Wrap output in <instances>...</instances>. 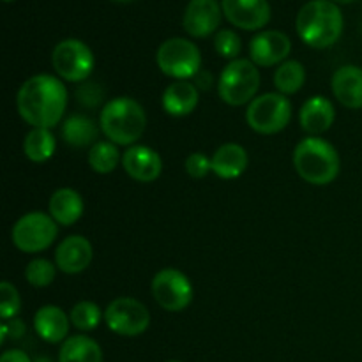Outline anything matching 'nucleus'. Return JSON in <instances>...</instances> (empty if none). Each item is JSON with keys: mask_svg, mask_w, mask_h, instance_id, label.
<instances>
[{"mask_svg": "<svg viewBox=\"0 0 362 362\" xmlns=\"http://www.w3.org/2000/svg\"><path fill=\"white\" fill-rule=\"evenodd\" d=\"M25 334V324L20 320V318H13V320H7L6 324H2V338H0V343L6 341L7 336L18 339Z\"/></svg>", "mask_w": 362, "mask_h": 362, "instance_id": "nucleus-34", "label": "nucleus"}, {"mask_svg": "<svg viewBox=\"0 0 362 362\" xmlns=\"http://www.w3.org/2000/svg\"><path fill=\"white\" fill-rule=\"evenodd\" d=\"M306 83V69L299 60H285L274 73V87L279 94H297Z\"/></svg>", "mask_w": 362, "mask_h": 362, "instance_id": "nucleus-27", "label": "nucleus"}, {"mask_svg": "<svg viewBox=\"0 0 362 362\" xmlns=\"http://www.w3.org/2000/svg\"><path fill=\"white\" fill-rule=\"evenodd\" d=\"M67 101V88L59 76L34 74L18 90L16 108L28 126L52 129L62 120Z\"/></svg>", "mask_w": 362, "mask_h": 362, "instance_id": "nucleus-1", "label": "nucleus"}, {"mask_svg": "<svg viewBox=\"0 0 362 362\" xmlns=\"http://www.w3.org/2000/svg\"><path fill=\"white\" fill-rule=\"evenodd\" d=\"M166 362H180V361H166Z\"/></svg>", "mask_w": 362, "mask_h": 362, "instance_id": "nucleus-40", "label": "nucleus"}, {"mask_svg": "<svg viewBox=\"0 0 362 362\" xmlns=\"http://www.w3.org/2000/svg\"><path fill=\"white\" fill-rule=\"evenodd\" d=\"M6 2H11V0H6Z\"/></svg>", "mask_w": 362, "mask_h": 362, "instance_id": "nucleus-41", "label": "nucleus"}, {"mask_svg": "<svg viewBox=\"0 0 362 362\" xmlns=\"http://www.w3.org/2000/svg\"><path fill=\"white\" fill-rule=\"evenodd\" d=\"M293 168L303 180L313 186H327L338 179L341 159L332 144L322 136H308L293 148Z\"/></svg>", "mask_w": 362, "mask_h": 362, "instance_id": "nucleus-3", "label": "nucleus"}, {"mask_svg": "<svg viewBox=\"0 0 362 362\" xmlns=\"http://www.w3.org/2000/svg\"><path fill=\"white\" fill-rule=\"evenodd\" d=\"M94 53L80 39H64L53 48L52 66L64 81L83 83L94 71Z\"/></svg>", "mask_w": 362, "mask_h": 362, "instance_id": "nucleus-9", "label": "nucleus"}, {"mask_svg": "<svg viewBox=\"0 0 362 362\" xmlns=\"http://www.w3.org/2000/svg\"><path fill=\"white\" fill-rule=\"evenodd\" d=\"M69 318L71 325H74L78 331L88 332L98 329V325L101 324V318H105V313L92 300H81V303L74 304L69 313Z\"/></svg>", "mask_w": 362, "mask_h": 362, "instance_id": "nucleus-28", "label": "nucleus"}, {"mask_svg": "<svg viewBox=\"0 0 362 362\" xmlns=\"http://www.w3.org/2000/svg\"><path fill=\"white\" fill-rule=\"evenodd\" d=\"M250 59L230 60L218 80V94L230 106L250 105L260 88V71Z\"/></svg>", "mask_w": 362, "mask_h": 362, "instance_id": "nucleus-5", "label": "nucleus"}, {"mask_svg": "<svg viewBox=\"0 0 362 362\" xmlns=\"http://www.w3.org/2000/svg\"><path fill=\"white\" fill-rule=\"evenodd\" d=\"M94 250L87 237L69 235L55 250V265L64 274H80L90 265Z\"/></svg>", "mask_w": 362, "mask_h": 362, "instance_id": "nucleus-16", "label": "nucleus"}, {"mask_svg": "<svg viewBox=\"0 0 362 362\" xmlns=\"http://www.w3.org/2000/svg\"><path fill=\"white\" fill-rule=\"evenodd\" d=\"M113 2H131V0H113Z\"/></svg>", "mask_w": 362, "mask_h": 362, "instance_id": "nucleus-39", "label": "nucleus"}, {"mask_svg": "<svg viewBox=\"0 0 362 362\" xmlns=\"http://www.w3.org/2000/svg\"><path fill=\"white\" fill-rule=\"evenodd\" d=\"M122 168L133 180L151 184L163 172V159L154 148L147 145H131L122 154Z\"/></svg>", "mask_w": 362, "mask_h": 362, "instance_id": "nucleus-15", "label": "nucleus"}, {"mask_svg": "<svg viewBox=\"0 0 362 362\" xmlns=\"http://www.w3.org/2000/svg\"><path fill=\"white\" fill-rule=\"evenodd\" d=\"M57 140L52 129L46 127H32L23 140V154L32 163H46L55 154Z\"/></svg>", "mask_w": 362, "mask_h": 362, "instance_id": "nucleus-25", "label": "nucleus"}, {"mask_svg": "<svg viewBox=\"0 0 362 362\" xmlns=\"http://www.w3.org/2000/svg\"><path fill=\"white\" fill-rule=\"evenodd\" d=\"M76 98L80 105L87 106V108H95L103 101V88L95 81L87 80L83 83H80V87L76 90Z\"/></svg>", "mask_w": 362, "mask_h": 362, "instance_id": "nucleus-33", "label": "nucleus"}, {"mask_svg": "<svg viewBox=\"0 0 362 362\" xmlns=\"http://www.w3.org/2000/svg\"><path fill=\"white\" fill-rule=\"evenodd\" d=\"M247 165V152L239 144H225L212 154V173L223 180L239 179L246 172Z\"/></svg>", "mask_w": 362, "mask_h": 362, "instance_id": "nucleus-21", "label": "nucleus"}, {"mask_svg": "<svg viewBox=\"0 0 362 362\" xmlns=\"http://www.w3.org/2000/svg\"><path fill=\"white\" fill-rule=\"evenodd\" d=\"M59 362H103V350L88 336H71L60 346Z\"/></svg>", "mask_w": 362, "mask_h": 362, "instance_id": "nucleus-24", "label": "nucleus"}, {"mask_svg": "<svg viewBox=\"0 0 362 362\" xmlns=\"http://www.w3.org/2000/svg\"><path fill=\"white\" fill-rule=\"evenodd\" d=\"M290 52L292 41L281 30H262L250 41V60L255 66H279L285 62Z\"/></svg>", "mask_w": 362, "mask_h": 362, "instance_id": "nucleus-12", "label": "nucleus"}, {"mask_svg": "<svg viewBox=\"0 0 362 362\" xmlns=\"http://www.w3.org/2000/svg\"><path fill=\"white\" fill-rule=\"evenodd\" d=\"M119 145L112 144L108 140H99L98 144L88 148L87 161L92 172L99 175H108L117 168L119 163H122V154L119 152Z\"/></svg>", "mask_w": 362, "mask_h": 362, "instance_id": "nucleus-26", "label": "nucleus"}, {"mask_svg": "<svg viewBox=\"0 0 362 362\" xmlns=\"http://www.w3.org/2000/svg\"><path fill=\"white\" fill-rule=\"evenodd\" d=\"M221 18L223 9L218 0H189L182 16L184 30L191 37H209L219 28Z\"/></svg>", "mask_w": 362, "mask_h": 362, "instance_id": "nucleus-13", "label": "nucleus"}, {"mask_svg": "<svg viewBox=\"0 0 362 362\" xmlns=\"http://www.w3.org/2000/svg\"><path fill=\"white\" fill-rule=\"evenodd\" d=\"M290 120H292V103L279 92L257 95L247 105L246 122L258 134L281 133Z\"/></svg>", "mask_w": 362, "mask_h": 362, "instance_id": "nucleus-6", "label": "nucleus"}, {"mask_svg": "<svg viewBox=\"0 0 362 362\" xmlns=\"http://www.w3.org/2000/svg\"><path fill=\"white\" fill-rule=\"evenodd\" d=\"M156 62L163 74L175 81L191 80L202 71V52L189 39L170 37L158 48Z\"/></svg>", "mask_w": 362, "mask_h": 362, "instance_id": "nucleus-7", "label": "nucleus"}, {"mask_svg": "<svg viewBox=\"0 0 362 362\" xmlns=\"http://www.w3.org/2000/svg\"><path fill=\"white\" fill-rule=\"evenodd\" d=\"M71 318L62 308L46 304L39 308L34 315V329L39 338L46 343H64L69 338Z\"/></svg>", "mask_w": 362, "mask_h": 362, "instance_id": "nucleus-18", "label": "nucleus"}, {"mask_svg": "<svg viewBox=\"0 0 362 362\" xmlns=\"http://www.w3.org/2000/svg\"><path fill=\"white\" fill-rule=\"evenodd\" d=\"M83 198L76 189L71 187H60L52 194L48 204L49 216L55 219L57 225L71 226L83 216Z\"/></svg>", "mask_w": 362, "mask_h": 362, "instance_id": "nucleus-22", "label": "nucleus"}, {"mask_svg": "<svg viewBox=\"0 0 362 362\" xmlns=\"http://www.w3.org/2000/svg\"><path fill=\"white\" fill-rule=\"evenodd\" d=\"M57 265L46 258H34L25 267V279L35 288H46L55 281Z\"/></svg>", "mask_w": 362, "mask_h": 362, "instance_id": "nucleus-29", "label": "nucleus"}, {"mask_svg": "<svg viewBox=\"0 0 362 362\" xmlns=\"http://www.w3.org/2000/svg\"><path fill=\"white\" fill-rule=\"evenodd\" d=\"M226 20L243 30H260L271 21L267 0H221Z\"/></svg>", "mask_w": 362, "mask_h": 362, "instance_id": "nucleus-14", "label": "nucleus"}, {"mask_svg": "<svg viewBox=\"0 0 362 362\" xmlns=\"http://www.w3.org/2000/svg\"><path fill=\"white\" fill-rule=\"evenodd\" d=\"M0 362H32V361H30V357H28V354H25L23 350L13 349V350H7V352L2 354Z\"/></svg>", "mask_w": 362, "mask_h": 362, "instance_id": "nucleus-35", "label": "nucleus"}, {"mask_svg": "<svg viewBox=\"0 0 362 362\" xmlns=\"http://www.w3.org/2000/svg\"><path fill=\"white\" fill-rule=\"evenodd\" d=\"M184 168L191 179H205L212 172V158L205 152H191L184 161Z\"/></svg>", "mask_w": 362, "mask_h": 362, "instance_id": "nucleus-32", "label": "nucleus"}, {"mask_svg": "<svg viewBox=\"0 0 362 362\" xmlns=\"http://www.w3.org/2000/svg\"><path fill=\"white\" fill-rule=\"evenodd\" d=\"M21 310V297L18 288L9 281L0 283V317L4 320H13Z\"/></svg>", "mask_w": 362, "mask_h": 362, "instance_id": "nucleus-31", "label": "nucleus"}, {"mask_svg": "<svg viewBox=\"0 0 362 362\" xmlns=\"http://www.w3.org/2000/svg\"><path fill=\"white\" fill-rule=\"evenodd\" d=\"M105 322L110 331L124 338H136L151 325L147 306L133 297H117L106 306Z\"/></svg>", "mask_w": 362, "mask_h": 362, "instance_id": "nucleus-10", "label": "nucleus"}, {"mask_svg": "<svg viewBox=\"0 0 362 362\" xmlns=\"http://www.w3.org/2000/svg\"><path fill=\"white\" fill-rule=\"evenodd\" d=\"M331 2H334V4H352V2H356V0H331Z\"/></svg>", "mask_w": 362, "mask_h": 362, "instance_id": "nucleus-38", "label": "nucleus"}, {"mask_svg": "<svg viewBox=\"0 0 362 362\" xmlns=\"http://www.w3.org/2000/svg\"><path fill=\"white\" fill-rule=\"evenodd\" d=\"M200 103V90L189 80H177L165 88L161 98L163 110L172 117H187Z\"/></svg>", "mask_w": 362, "mask_h": 362, "instance_id": "nucleus-20", "label": "nucleus"}, {"mask_svg": "<svg viewBox=\"0 0 362 362\" xmlns=\"http://www.w3.org/2000/svg\"><path fill=\"white\" fill-rule=\"evenodd\" d=\"M345 20L338 4L331 0H310L297 13L296 28L304 45L324 49L336 45L343 34Z\"/></svg>", "mask_w": 362, "mask_h": 362, "instance_id": "nucleus-2", "label": "nucleus"}, {"mask_svg": "<svg viewBox=\"0 0 362 362\" xmlns=\"http://www.w3.org/2000/svg\"><path fill=\"white\" fill-rule=\"evenodd\" d=\"M59 226L55 219L45 212H28L21 216L13 226L11 239L21 253H41L55 243Z\"/></svg>", "mask_w": 362, "mask_h": 362, "instance_id": "nucleus-8", "label": "nucleus"}, {"mask_svg": "<svg viewBox=\"0 0 362 362\" xmlns=\"http://www.w3.org/2000/svg\"><path fill=\"white\" fill-rule=\"evenodd\" d=\"M214 48L219 57L228 60L239 59L240 49H243V41H240L239 34L230 28H221L216 32L214 35Z\"/></svg>", "mask_w": 362, "mask_h": 362, "instance_id": "nucleus-30", "label": "nucleus"}, {"mask_svg": "<svg viewBox=\"0 0 362 362\" xmlns=\"http://www.w3.org/2000/svg\"><path fill=\"white\" fill-rule=\"evenodd\" d=\"M336 120V108L331 99L324 95H313L303 105L299 112L300 127L310 136H322L331 129Z\"/></svg>", "mask_w": 362, "mask_h": 362, "instance_id": "nucleus-17", "label": "nucleus"}, {"mask_svg": "<svg viewBox=\"0 0 362 362\" xmlns=\"http://www.w3.org/2000/svg\"><path fill=\"white\" fill-rule=\"evenodd\" d=\"M34 362H55V361L49 359V357H39V359H35Z\"/></svg>", "mask_w": 362, "mask_h": 362, "instance_id": "nucleus-37", "label": "nucleus"}, {"mask_svg": "<svg viewBox=\"0 0 362 362\" xmlns=\"http://www.w3.org/2000/svg\"><path fill=\"white\" fill-rule=\"evenodd\" d=\"M151 292L156 303L170 313H180L193 303V285L179 269L166 267L156 272Z\"/></svg>", "mask_w": 362, "mask_h": 362, "instance_id": "nucleus-11", "label": "nucleus"}, {"mask_svg": "<svg viewBox=\"0 0 362 362\" xmlns=\"http://www.w3.org/2000/svg\"><path fill=\"white\" fill-rule=\"evenodd\" d=\"M331 88L345 108L362 110V67L343 66L332 74Z\"/></svg>", "mask_w": 362, "mask_h": 362, "instance_id": "nucleus-19", "label": "nucleus"}, {"mask_svg": "<svg viewBox=\"0 0 362 362\" xmlns=\"http://www.w3.org/2000/svg\"><path fill=\"white\" fill-rule=\"evenodd\" d=\"M99 127L105 134L106 140L122 147L136 145L141 134L147 127V115L145 110L136 99L120 98L112 99L106 103L99 115Z\"/></svg>", "mask_w": 362, "mask_h": 362, "instance_id": "nucleus-4", "label": "nucleus"}, {"mask_svg": "<svg viewBox=\"0 0 362 362\" xmlns=\"http://www.w3.org/2000/svg\"><path fill=\"white\" fill-rule=\"evenodd\" d=\"M99 129L101 127L87 115H81V113H74V115L67 117L62 124V140L66 141L69 147L74 148H85L92 147L94 144H98Z\"/></svg>", "mask_w": 362, "mask_h": 362, "instance_id": "nucleus-23", "label": "nucleus"}, {"mask_svg": "<svg viewBox=\"0 0 362 362\" xmlns=\"http://www.w3.org/2000/svg\"><path fill=\"white\" fill-rule=\"evenodd\" d=\"M194 80H197V83L194 85L198 87V90H207L212 83V76L209 73H204V71H200V73L194 76Z\"/></svg>", "mask_w": 362, "mask_h": 362, "instance_id": "nucleus-36", "label": "nucleus"}]
</instances>
